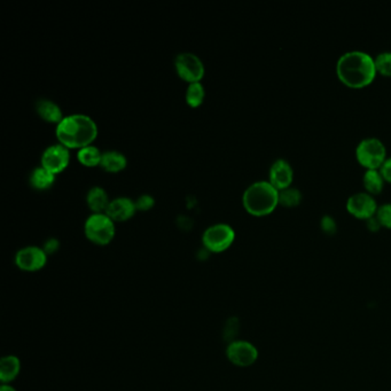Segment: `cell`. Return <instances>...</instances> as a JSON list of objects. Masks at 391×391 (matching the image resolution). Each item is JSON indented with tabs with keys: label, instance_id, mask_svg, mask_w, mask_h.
I'll return each instance as SVG.
<instances>
[{
	"label": "cell",
	"instance_id": "obj_16",
	"mask_svg": "<svg viewBox=\"0 0 391 391\" xmlns=\"http://www.w3.org/2000/svg\"><path fill=\"white\" fill-rule=\"evenodd\" d=\"M86 204L93 214L106 213L110 201L107 192L103 187L94 186L86 195Z\"/></svg>",
	"mask_w": 391,
	"mask_h": 391
},
{
	"label": "cell",
	"instance_id": "obj_9",
	"mask_svg": "<svg viewBox=\"0 0 391 391\" xmlns=\"http://www.w3.org/2000/svg\"><path fill=\"white\" fill-rule=\"evenodd\" d=\"M346 206L352 216L366 221L367 218L375 215L379 204L376 202L374 195L364 191L350 195L346 200Z\"/></svg>",
	"mask_w": 391,
	"mask_h": 391
},
{
	"label": "cell",
	"instance_id": "obj_6",
	"mask_svg": "<svg viewBox=\"0 0 391 391\" xmlns=\"http://www.w3.org/2000/svg\"><path fill=\"white\" fill-rule=\"evenodd\" d=\"M235 240V230L228 224H215L204 230L202 243L204 248L210 252H219L228 250Z\"/></svg>",
	"mask_w": 391,
	"mask_h": 391
},
{
	"label": "cell",
	"instance_id": "obj_19",
	"mask_svg": "<svg viewBox=\"0 0 391 391\" xmlns=\"http://www.w3.org/2000/svg\"><path fill=\"white\" fill-rule=\"evenodd\" d=\"M385 178L380 169H367L363 175L365 191L368 192L370 194H380L385 188Z\"/></svg>",
	"mask_w": 391,
	"mask_h": 391
},
{
	"label": "cell",
	"instance_id": "obj_5",
	"mask_svg": "<svg viewBox=\"0 0 391 391\" xmlns=\"http://www.w3.org/2000/svg\"><path fill=\"white\" fill-rule=\"evenodd\" d=\"M356 158L366 170L380 169L387 158V148L383 140L375 136H367L358 143Z\"/></svg>",
	"mask_w": 391,
	"mask_h": 391
},
{
	"label": "cell",
	"instance_id": "obj_14",
	"mask_svg": "<svg viewBox=\"0 0 391 391\" xmlns=\"http://www.w3.org/2000/svg\"><path fill=\"white\" fill-rule=\"evenodd\" d=\"M36 112L40 116V119L47 123H53L58 125L64 119L62 110L59 105L49 99H40L36 103Z\"/></svg>",
	"mask_w": 391,
	"mask_h": 391
},
{
	"label": "cell",
	"instance_id": "obj_18",
	"mask_svg": "<svg viewBox=\"0 0 391 391\" xmlns=\"http://www.w3.org/2000/svg\"><path fill=\"white\" fill-rule=\"evenodd\" d=\"M29 182L37 191H46L54 185L55 175L44 167L35 168L30 173Z\"/></svg>",
	"mask_w": 391,
	"mask_h": 391
},
{
	"label": "cell",
	"instance_id": "obj_1",
	"mask_svg": "<svg viewBox=\"0 0 391 391\" xmlns=\"http://www.w3.org/2000/svg\"><path fill=\"white\" fill-rule=\"evenodd\" d=\"M337 77L349 88H361L370 86L375 79V62L367 52L354 49L343 53L337 62Z\"/></svg>",
	"mask_w": 391,
	"mask_h": 391
},
{
	"label": "cell",
	"instance_id": "obj_8",
	"mask_svg": "<svg viewBox=\"0 0 391 391\" xmlns=\"http://www.w3.org/2000/svg\"><path fill=\"white\" fill-rule=\"evenodd\" d=\"M258 356V349L246 340L232 341L226 348V357L234 366H252L257 361Z\"/></svg>",
	"mask_w": 391,
	"mask_h": 391
},
{
	"label": "cell",
	"instance_id": "obj_15",
	"mask_svg": "<svg viewBox=\"0 0 391 391\" xmlns=\"http://www.w3.org/2000/svg\"><path fill=\"white\" fill-rule=\"evenodd\" d=\"M21 372V361L16 356L8 355L0 361V381L1 383H9L14 381Z\"/></svg>",
	"mask_w": 391,
	"mask_h": 391
},
{
	"label": "cell",
	"instance_id": "obj_26",
	"mask_svg": "<svg viewBox=\"0 0 391 391\" xmlns=\"http://www.w3.org/2000/svg\"><path fill=\"white\" fill-rule=\"evenodd\" d=\"M136 211H148L149 209H152L154 206L155 200L154 197H151L149 194L140 195L136 201Z\"/></svg>",
	"mask_w": 391,
	"mask_h": 391
},
{
	"label": "cell",
	"instance_id": "obj_25",
	"mask_svg": "<svg viewBox=\"0 0 391 391\" xmlns=\"http://www.w3.org/2000/svg\"><path fill=\"white\" fill-rule=\"evenodd\" d=\"M320 226L326 234H334L337 230V219L332 215H324L320 219Z\"/></svg>",
	"mask_w": 391,
	"mask_h": 391
},
{
	"label": "cell",
	"instance_id": "obj_12",
	"mask_svg": "<svg viewBox=\"0 0 391 391\" xmlns=\"http://www.w3.org/2000/svg\"><path fill=\"white\" fill-rule=\"evenodd\" d=\"M294 180V169L291 167V162L286 158H276V161L271 164L269 170V182L274 187L280 191L284 188L289 187Z\"/></svg>",
	"mask_w": 391,
	"mask_h": 391
},
{
	"label": "cell",
	"instance_id": "obj_4",
	"mask_svg": "<svg viewBox=\"0 0 391 391\" xmlns=\"http://www.w3.org/2000/svg\"><path fill=\"white\" fill-rule=\"evenodd\" d=\"M84 233L94 245L106 246L115 237V221L106 213L92 214L84 224Z\"/></svg>",
	"mask_w": 391,
	"mask_h": 391
},
{
	"label": "cell",
	"instance_id": "obj_23",
	"mask_svg": "<svg viewBox=\"0 0 391 391\" xmlns=\"http://www.w3.org/2000/svg\"><path fill=\"white\" fill-rule=\"evenodd\" d=\"M376 71L383 76L391 77V51L381 52L374 58Z\"/></svg>",
	"mask_w": 391,
	"mask_h": 391
},
{
	"label": "cell",
	"instance_id": "obj_11",
	"mask_svg": "<svg viewBox=\"0 0 391 391\" xmlns=\"http://www.w3.org/2000/svg\"><path fill=\"white\" fill-rule=\"evenodd\" d=\"M69 162V149L61 144L49 146L42 155V167L54 175H58L64 169H67Z\"/></svg>",
	"mask_w": 391,
	"mask_h": 391
},
{
	"label": "cell",
	"instance_id": "obj_22",
	"mask_svg": "<svg viewBox=\"0 0 391 391\" xmlns=\"http://www.w3.org/2000/svg\"><path fill=\"white\" fill-rule=\"evenodd\" d=\"M204 97H206V91H204V86L200 82L192 83L188 86L185 95L188 106L192 107V108L201 106L204 103Z\"/></svg>",
	"mask_w": 391,
	"mask_h": 391
},
{
	"label": "cell",
	"instance_id": "obj_21",
	"mask_svg": "<svg viewBox=\"0 0 391 391\" xmlns=\"http://www.w3.org/2000/svg\"><path fill=\"white\" fill-rule=\"evenodd\" d=\"M303 200V194L300 188L289 186L279 191V204L284 206H296Z\"/></svg>",
	"mask_w": 391,
	"mask_h": 391
},
{
	"label": "cell",
	"instance_id": "obj_17",
	"mask_svg": "<svg viewBox=\"0 0 391 391\" xmlns=\"http://www.w3.org/2000/svg\"><path fill=\"white\" fill-rule=\"evenodd\" d=\"M128 164V160L124 154L117 152V151H108L103 153L100 167L107 173H116L124 170Z\"/></svg>",
	"mask_w": 391,
	"mask_h": 391
},
{
	"label": "cell",
	"instance_id": "obj_13",
	"mask_svg": "<svg viewBox=\"0 0 391 391\" xmlns=\"http://www.w3.org/2000/svg\"><path fill=\"white\" fill-rule=\"evenodd\" d=\"M136 202L129 197H116L110 201V206L107 208L106 214L114 221H127L134 217L136 214Z\"/></svg>",
	"mask_w": 391,
	"mask_h": 391
},
{
	"label": "cell",
	"instance_id": "obj_2",
	"mask_svg": "<svg viewBox=\"0 0 391 391\" xmlns=\"http://www.w3.org/2000/svg\"><path fill=\"white\" fill-rule=\"evenodd\" d=\"M55 134L59 144L68 149H82L92 145L98 136V127L90 116L73 114L64 116L57 125Z\"/></svg>",
	"mask_w": 391,
	"mask_h": 391
},
{
	"label": "cell",
	"instance_id": "obj_20",
	"mask_svg": "<svg viewBox=\"0 0 391 391\" xmlns=\"http://www.w3.org/2000/svg\"><path fill=\"white\" fill-rule=\"evenodd\" d=\"M77 158H78L79 163L83 164L84 167H98V165H100L103 153L95 146H86L84 148L79 149L77 153Z\"/></svg>",
	"mask_w": 391,
	"mask_h": 391
},
{
	"label": "cell",
	"instance_id": "obj_10",
	"mask_svg": "<svg viewBox=\"0 0 391 391\" xmlns=\"http://www.w3.org/2000/svg\"><path fill=\"white\" fill-rule=\"evenodd\" d=\"M46 263H47V254L40 247H25L16 252V267L25 272H36L42 270Z\"/></svg>",
	"mask_w": 391,
	"mask_h": 391
},
{
	"label": "cell",
	"instance_id": "obj_24",
	"mask_svg": "<svg viewBox=\"0 0 391 391\" xmlns=\"http://www.w3.org/2000/svg\"><path fill=\"white\" fill-rule=\"evenodd\" d=\"M375 216L381 223L383 228L391 230V202H385V204L378 206Z\"/></svg>",
	"mask_w": 391,
	"mask_h": 391
},
{
	"label": "cell",
	"instance_id": "obj_3",
	"mask_svg": "<svg viewBox=\"0 0 391 391\" xmlns=\"http://www.w3.org/2000/svg\"><path fill=\"white\" fill-rule=\"evenodd\" d=\"M243 204L250 215H269L279 204V191L269 180H258L243 192Z\"/></svg>",
	"mask_w": 391,
	"mask_h": 391
},
{
	"label": "cell",
	"instance_id": "obj_28",
	"mask_svg": "<svg viewBox=\"0 0 391 391\" xmlns=\"http://www.w3.org/2000/svg\"><path fill=\"white\" fill-rule=\"evenodd\" d=\"M366 225L367 228L372 230V232H376V230H379L380 228H383L381 223H380L379 219H378L375 215L366 219Z\"/></svg>",
	"mask_w": 391,
	"mask_h": 391
},
{
	"label": "cell",
	"instance_id": "obj_29",
	"mask_svg": "<svg viewBox=\"0 0 391 391\" xmlns=\"http://www.w3.org/2000/svg\"><path fill=\"white\" fill-rule=\"evenodd\" d=\"M59 248V241L55 239H49L46 241L45 245H44V250H45L46 254H53V252H57Z\"/></svg>",
	"mask_w": 391,
	"mask_h": 391
},
{
	"label": "cell",
	"instance_id": "obj_27",
	"mask_svg": "<svg viewBox=\"0 0 391 391\" xmlns=\"http://www.w3.org/2000/svg\"><path fill=\"white\" fill-rule=\"evenodd\" d=\"M380 171L383 173L385 182H391V156L385 158L383 165L380 167Z\"/></svg>",
	"mask_w": 391,
	"mask_h": 391
},
{
	"label": "cell",
	"instance_id": "obj_7",
	"mask_svg": "<svg viewBox=\"0 0 391 391\" xmlns=\"http://www.w3.org/2000/svg\"><path fill=\"white\" fill-rule=\"evenodd\" d=\"M175 67L180 78L185 82L199 83L204 76V64L197 55L193 53H180L175 60Z\"/></svg>",
	"mask_w": 391,
	"mask_h": 391
},
{
	"label": "cell",
	"instance_id": "obj_30",
	"mask_svg": "<svg viewBox=\"0 0 391 391\" xmlns=\"http://www.w3.org/2000/svg\"><path fill=\"white\" fill-rule=\"evenodd\" d=\"M0 391H16V388H13L12 385L3 383L0 387Z\"/></svg>",
	"mask_w": 391,
	"mask_h": 391
}]
</instances>
